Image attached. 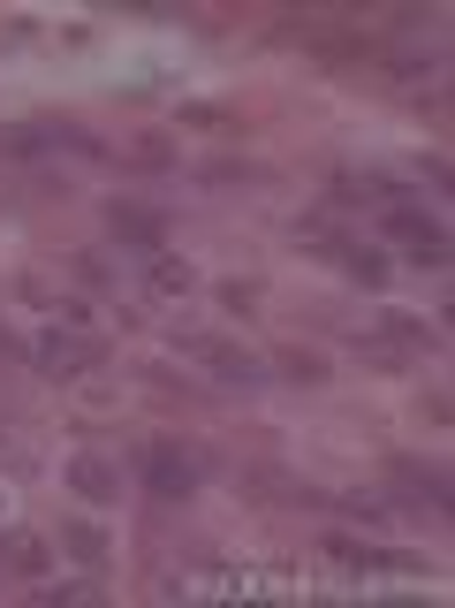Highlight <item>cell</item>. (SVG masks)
Masks as SVG:
<instances>
[{
	"label": "cell",
	"mask_w": 455,
	"mask_h": 608,
	"mask_svg": "<svg viewBox=\"0 0 455 608\" xmlns=\"http://www.w3.org/2000/svg\"><path fill=\"white\" fill-rule=\"evenodd\" d=\"M145 487H152L160 502H182V494L198 487V464H190L182 449H167V441H152V449H145Z\"/></svg>",
	"instance_id": "1"
},
{
	"label": "cell",
	"mask_w": 455,
	"mask_h": 608,
	"mask_svg": "<svg viewBox=\"0 0 455 608\" xmlns=\"http://www.w3.org/2000/svg\"><path fill=\"white\" fill-rule=\"evenodd\" d=\"M387 236H403V252H411V259L441 266V220H433V214H411V206H395V214H387Z\"/></svg>",
	"instance_id": "2"
},
{
	"label": "cell",
	"mask_w": 455,
	"mask_h": 608,
	"mask_svg": "<svg viewBox=\"0 0 455 608\" xmlns=\"http://www.w3.org/2000/svg\"><path fill=\"white\" fill-rule=\"evenodd\" d=\"M115 236H129V252H160V214H145V206H115Z\"/></svg>",
	"instance_id": "3"
},
{
	"label": "cell",
	"mask_w": 455,
	"mask_h": 608,
	"mask_svg": "<svg viewBox=\"0 0 455 608\" xmlns=\"http://www.w3.org/2000/svg\"><path fill=\"white\" fill-rule=\"evenodd\" d=\"M46 373H83V357H91V343L83 335H46Z\"/></svg>",
	"instance_id": "4"
},
{
	"label": "cell",
	"mask_w": 455,
	"mask_h": 608,
	"mask_svg": "<svg viewBox=\"0 0 455 608\" xmlns=\"http://www.w3.org/2000/svg\"><path fill=\"white\" fill-rule=\"evenodd\" d=\"M77 487H83V494H91V502H107V494H115V472L83 457V464H77Z\"/></svg>",
	"instance_id": "5"
},
{
	"label": "cell",
	"mask_w": 455,
	"mask_h": 608,
	"mask_svg": "<svg viewBox=\"0 0 455 608\" xmlns=\"http://www.w3.org/2000/svg\"><path fill=\"white\" fill-rule=\"evenodd\" d=\"M69 556H77V563H99V532H91V524H69Z\"/></svg>",
	"instance_id": "6"
},
{
	"label": "cell",
	"mask_w": 455,
	"mask_h": 608,
	"mask_svg": "<svg viewBox=\"0 0 455 608\" xmlns=\"http://www.w3.org/2000/svg\"><path fill=\"white\" fill-rule=\"evenodd\" d=\"M152 282H160V290H190V274H182L175 259H160V266H152Z\"/></svg>",
	"instance_id": "7"
}]
</instances>
